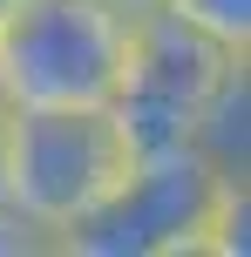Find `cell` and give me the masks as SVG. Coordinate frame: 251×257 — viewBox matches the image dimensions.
I'll return each instance as SVG.
<instances>
[{"instance_id":"3","label":"cell","mask_w":251,"mask_h":257,"mask_svg":"<svg viewBox=\"0 0 251 257\" xmlns=\"http://www.w3.org/2000/svg\"><path fill=\"white\" fill-rule=\"evenodd\" d=\"M244 75V48L204 34L197 21H184L177 7H136L129 27V61H122V88H116V115L129 128L136 156L156 149H184L197 142L211 102Z\"/></svg>"},{"instance_id":"2","label":"cell","mask_w":251,"mask_h":257,"mask_svg":"<svg viewBox=\"0 0 251 257\" xmlns=\"http://www.w3.org/2000/svg\"><path fill=\"white\" fill-rule=\"evenodd\" d=\"M136 169V142L109 102H27L7 128V203L61 237Z\"/></svg>"},{"instance_id":"7","label":"cell","mask_w":251,"mask_h":257,"mask_svg":"<svg viewBox=\"0 0 251 257\" xmlns=\"http://www.w3.org/2000/svg\"><path fill=\"white\" fill-rule=\"evenodd\" d=\"M7 128H14V102L0 95V203H7Z\"/></svg>"},{"instance_id":"4","label":"cell","mask_w":251,"mask_h":257,"mask_svg":"<svg viewBox=\"0 0 251 257\" xmlns=\"http://www.w3.org/2000/svg\"><path fill=\"white\" fill-rule=\"evenodd\" d=\"M136 14L116 0H14L0 14V95L27 102H116Z\"/></svg>"},{"instance_id":"5","label":"cell","mask_w":251,"mask_h":257,"mask_svg":"<svg viewBox=\"0 0 251 257\" xmlns=\"http://www.w3.org/2000/svg\"><path fill=\"white\" fill-rule=\"evenodd\" d=\"M163 7H177L204 34H217V41H231V48L251 54V0H163Z\"/></svg>"},{"instance_id":"6","label":"cell","mask_w":251,"mask_h":257,"mask_svg":"<svg viewBox=\"0 0 251 257\" xmlns=\"http://www.w3.org/2000/svg\"><path fill=\"white\" fill-rule=\"evenodd\" d=\"M54 250V230H41L21 203H0V257H41Z\"/></svg>"},{"instance_id":"1","label":"cell","mask_w":251,"mask_h":257,"mask_svg":"<svg viewBox=\"0 0 251 257\" xmlns=\"http://www.w3.org/2000/svg\"><path fill=\"white\" fill-rule=\"evenodd\" d=\"M54 250L68 257H231L244 250V176L224 169L211 149L136 156V169L75 217Z\"/></svg>"},{"instance_id":"8","label":"cell","mask_w":251,"mask_h":257,"mask_svg":"<svg viewBox=\"0 0 251 257\" xmlns=\"http://www.w3.org/2000/svg\"><path fill=\"white\" fill-rule=\"evenodd\" d=\"M116 7H129V14H136V7H156V0H116Z\"/></svg>"},{"instance_id":"9","label":"cell","mask_w":251,"mask_h":257,"mask_svg":"<svg viewBox=\"0 0 251 257\" xmlns=\"http://www.w3.org/2000/svg\"><path fill=\"white\" fill-rule=\"evenodd\" d=\"M7 7H14V0H0V14H7Z\"/></svg>"}]
</instances>
